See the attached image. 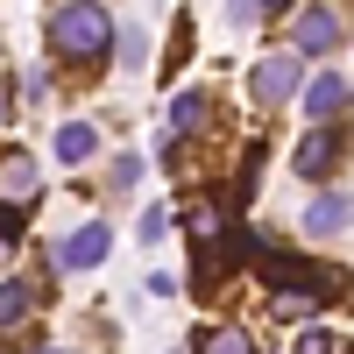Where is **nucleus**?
Instances as JSON below:
<instances>
[{
  "instance_id": "14",
  "label": "nucleus",
  "mask_w": 354,
  "mask_h": 354,
  "mask_svg": "<svg viewBox=\"0 0 354 354\" xmlns=\"http://www.w3.org/2000/svg\"><path fill=\"white\" fill-rule=\"evenodd\" d=\"M113 36H121V64H142V57H149V43H142V28H113Z\"/></svg>"
},
{
  "instance_id": "13",
  "label": "nucleus",
  "mask_w": 354,
  "mask_h": 354,
  "mask_svg": "<svg viewBox=\"0 0 354 354\" xmlns=\"http://www.w3.org/2000/svg\"><path fill=\"white\" fill-rule=\"evenodd\" d=\"M170 121H177V135H192V128H205V100H198V93H177V106H170Z\"/></svg>"
},
{
  "instance_id": "2",
  "label": "nucleus",
  "mask_w": 354,
  "mask_h": 354,
  "mask_svg": "<svg viewBox=\"0 0 354 354\" xmlns=\"http://www.w3.org/2000/svg\"><path fill=\"white\" fill-rule=\"evenodd\" d=\"M36 198H43V163L28 149H0V205H8V213H28Z\"/></svg>"
},
{
  "instance_id": "11",
  "label": "nucleus",
  "mask_w": 354,
  "mask_h": 354,
  "mask_svg": "<svg viewBox=\"0 0 354 354\" xmlns=\"http://www.w3.org/2000/svg\"><path fill=\"white\" fill-rule=\"evenodd\" d=\"M28 312H36V290L28 283H0V326H21Z\"/></svg>"
},
{
  "instance_id": "21",
  "label": "nucleus",
  "mask_w": 354,
  "mask_h": 354,
  "mask_svg": "<svg viewBox=\"0 0 354 354\" xmlns=\"http://www.w3.org/2000/svg\"><path fill=\"white\" fill-rule=\"evenodd\" d=\"M0 128H8V100H0Z\"/></svg>"
},
{
  "instance_id": "8",
  "label": "nucleus",
  "mask_w": 354,
  "mask_h": 354,
  "mask_svg": "<svg viewBox=\"0 0 354 354\" xmlns=\"http://www.w3.org/2000/svg\"><path fill=\"white\" fill-rule=\"evenodd\" d=\"M305 234H319V241H340L347 234V192H319L305 205Z\"/></svg>"
},
{
  "instance_id": "19",
  "label": "nucleus",
  "mask_w": 354,
  "mask_h": 354,
  "mask_svg": "<svg viewBox=\"0 0 354 354\" xmlns=\"http://www.w3.org/2000/svg\"><path fill=\"white\" fill-rule=\"evenodd\" d=\"M283 8H298V0H255V15H283Z\"/></svg>"
},
{
  "instance_id": "10",
  "label": "nucleus",
  "mask_w": 354,
  "mask_h": 354,
  "mask_svg": "<svg viewBox=\"0 0 354 354\" xmlns=\"http://www.w3.org/2000/svg\"><path fill=\"white\" fill-rule=\"evenodd\" d=\"M93 149H100V135L85 128V121H64V128H57V156H64V163H85Z\"/></svg>"
},
{
  "instance_id": "22",
  "label": "nucleus",
  "mask_w": 354,
  "mask_h": 354,
  "mask_svg": "<svg viewBox=\"0 0 354 354\" xmlns=\"http://www.w3.org/2000/svg\"><path fill=\"white\" fill-rule=\"evenodd\" d=\"M36 354H57V347H36Z\"/></svg>"
},
{
  "instance_id": "12",
  "label": "nucleus",
  "mask_w": 354,
  "mask_h": 354,
  "mask_svg": "<svg viewBox=\"0 0 354 354\" xmlns=\"http://www.w3.org/2000/svg\"><path fill=\"white\" fill-rule=\"evenodd\" d=\"M198 354H255V340H248L241 326H213V333L198 340Z\"/></svg>"
},
{
  "instance_id": "9",
  "label": "nucleus",
  "mask_w": 354,
  "mask_h": 354,
  "mask_svg": "<svg viewBox=\"0 0 354 354\" xmlns=\"http://www.w3.org/2000/svg\"><path fill=\"white\" fill-rule=\"evenodd\" d=\"M319 312V277L290 283V290H270V319H312Z\"/></svg>"
},
{
  "instance_id": "3",
  "label": "nucleus",
  "mask_w": 354,
  "mask_h": 354,
  "mask_svg": "<svg viewBox=\"0 0 354 354\" xmlns=\"http://www.w3.org/2000/svg\"><path fill=\"white\" fill-rule=\"evenodd\" d=\"M290 85H298V50H277V57H262V64H255L248 93H255L262 106H283V100H290Z\"/></svg>"
},
{
  "instance_id": "18",
  "label": "nucleus",
  "mask_w": 354,
  "mask_h": 354,
  "mask_svg": "<svg viewBox=\"0 0 354 354\" xmlns=\"http://www.w3.org/2000/svg\"><path fill=\"white\" fill-rule=\"evenodd\" d=\"M298 354H333V333H305V340H298Z\"/></svg>"
},
{
  "instance_id": "1",
  "label": "nucleus",
  "mask_w": 354,
  "mask_h": 354,
  "mask_svg": "<svg viewBox=\"0 0 354 354\" xmlns=\"http://www.w3.org/2000/svg\"><path fill=\"white\" fill-rule=\"evenodd\" d=\"M50 43H57V57L93 64V57H106V43H113V21H106L100 0H57L50 8Z\"/></svg>"
},
{
  "instance_id": "17",
  "label": "nucleus",
  "mask_w": 354,
  "mask_h": 354,
  "mask_svg": "<svg viewBox=\"0 0 354 354\" xmlns=\"http://www.w3.org/2000/svg\"><path fill=\"white\" fill-rule=\"evenodd\" d=\"M163 227H170V213H163V205H149V213H142V241H156Z\"/></svg>"
},
{
  "instance_id": "4",
  "label": "nucleus",
  "mask_w": 354,
  "mask_h": 354,
  "mask_svg": "<svg viewBox=\"0 0 354 354\" xmlns=\"http://www.w3.org/2000/svg\"><path fill=\"white\" fill-rule=\"evenodd\" d=\"M340 156H347V135L340 128H312L290 163H298V177H326V170H340Z\"/></svg>"
},
{
  "instance_id": "7",
  "label": "nucleus",
  "mask_w": 354,
  "mask_h": 354,
  "mask_svg": "<svg viewBox=\"0 0 354 354\" xmlns=\"http://www.w3.org/2000/svg\"><path fill=\"white\" fill-rule=\"evenodd\" d=\"M340 28H347V21H340L333 8H305L298 28H290V43H298V50H340Z\"/></svg>"
},
{
  "instance_id": "5",
  "label": "nucleus",
  "mask_w": 354,
  "mask_h": 354,
  "mask_svg": "<svg viewBox=\"0 0 354 354\" xmlns=\"http://www.w3.org/2000/svg\"><path fill=\"white\" fill-rule=\"evenodd\" d=\"M106 248H113V227L106 220H85L64 248H57V270H93V262H106Z\"/></svg>"
},
{
  "instance_id": "15",
  "label": "nucleus",
  "mask_w": 354,
  "mask_h": 354,
  "mask_svg": "<svg viewBox=\"0 0 354 354\" xmlns=\"http://www.w3.org/2000/svg\"><path fill=\"white\" fill-rule=\"evenodd\" d=\"M192 234H198V241H213V234H220V205H198V213H192Z\"/></svg>"
},
{
  "instance_id": "20",
  "label": "nucleus",
  "mask_w": 354,
  "mask_h": 354,
  "mask_svg": "<svg viewBox=\"0 0 354 354\" xmlns=\"http://www.w3.org/2000/svg\"><path fill=\"white\" fill-rule=\"evenodd\" d=\"M227 8H234V15H241V21H248V15H255V0H227Z\"/></svg>"
},
{
  "instance_id": "6",
  "label": "nucleus",
  "mask_w": 354,
  "mask_h": 354,
  "mask_svg": "<svg viewBox=\"0 0 354 354\" xmlns=\"http://www.w3.org/2000/svg\"><path fill=\"white\" fill-rule=\"evenodd\" d=\"M305 113L319 128H340V113H347V78L340 71H319L312 85H305Z\"/></svg>"
},
{
  "instance_id": "16",
  "label": "nucleus",
  "mask_w": 354,
  "mask_h": 354,
  "mask_svg": "<svg viewBox=\"0 0 354 354\" xmlns=\"http://www.w3.org/2000/svg\"><path fill=\"white\" fill-rule=\"evenodd\" d=\"M135 177H142V156H121V163H113V192H128Z\"/></svg>"
}]
</instances>
